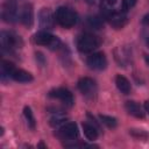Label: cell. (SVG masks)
I'll list each match as a JSON object with an SVG mask.
<instances>
[{"instance_id": "15", "label": "cell", "mask_w": 149, "mask_h": 149, "mask_svg": "<svg viewBox=\"0 0 149 149\" xmlns=\"http://www.w3.org/2000/svg\"><path fill=\"white\" fill-rule=\"evenodd\" d=\"M115 85L118 87V90L123 93V94H129L130 91H132V86H130V83L129 80L125 77V76H121V74H118L115 77Z\"/></svg>"}, {"instance_id": "14", "label": "cell", "mask_w": 149, "mask_h": 149, "mask_svg": "<svg viewBox=\"0 0 149 149\" xmlns=\"http://www.w3.org/2000/svg\"><path fill=\"white\" fill-rule=\"evenodd\" d=\"M10 78L15 81H19V83H29L33 80L31 73H29L22 69H16V68L10 73Z\"/></svg>"}, {"instance_id": "23", "label": "cell", "mask_w": 149, "mask_h": 149, "mask_svg": "<svg viewBox=\"0 0 149 149\" xmlns=\"http://www.w3.org/2000/svg\"><path fill=\"white\" fill-rule=\"evenodd\" d=\"M137 0H128V3H129V7H134L136 5Z\"/></svg>"}, {"instance_id": "9", "label": "cell", "mask_w": 149, "mask_h": 149, "mask_svg": "<svg viewBox=\"0 0 149 149\" xmlns=\"http://www.w3.org/2000/svg\"><path fill=\"white\" fill-rule=\"evenodd\" d=\"M55 16L52 14V12L50 10V8L43 7L41 8V10L38 12V23L40 27L43 30H48V29H52L54 23H55Z\"/></svg>"}, {"instance_id": "1", "label": "cell", "mask_w": 149, "mask_h": 149, "mask_svg": "<svg viewBox=\"0 0 149 149\" xmlns=\"http://www.w3.org/2000/svg\"><path fill=\"white\" fill-rule=\"evenodd\" d=\"M55 19L59 26L63 28H71L77 23V14L69 7L61 6L56 9Z\"/></svg>"}, {"instance_id": "8", "label": "cell", "mask_w": 149, "mask_h": 149, "mask_svg": "<svg viewBox=\"0 0 149 149\" xmlns=\"http://www.w3.org/2000/svg\"><path fill=\"white\" fill-rule=\"evenodd\" d=\"M49 97L54 98V99H58L65 106H69V107H71L73 105V102H74L72 93L68 88H64V87H58V88L51 90L49 92Z\"/></svg>"}, {"instance_id": "18", "label": "cell", "mask_w": 149, "mask_h": 149, "mask_svg": "<svg viewBox=\"0 0 149 149\" xmlns=\"http://www.w3.org/2000/svg\"><path fill=\"white\" fill-rule=\"evenodd\" d=\"M87 24L93 29H100V28H102V20H101V17H99L97 15L88 16L87 17Z\"/></svg>"}, {"instance_id": "2", "label": "cell", "mask_w": 149, "mask_h": 149, "mask_svg": "<svg viewBox=\"0 0 149 149\" xmlns=\"http://www.w3.org/2000/svg\"><path fill=\"white\" fill-rule=\"evenodd\" d=\"M34 42L38 45H44V47H48L49 49L51 50H56L61 47V40L55 36V35H51L50 33L48 31H38L34 35Z\"/></svg>"}, {"instance_id": "4", "label": "cell", "mask_w": 149, "mask_h": 149, "mask_svg": "<svg viewBox=\"0 0 149 149\" xmlns=\"http://www.w3.org/2000/svg\"><path fill=\"white\" fill-rule=\"evenodd\" d=\"M22 40L19 35H16L13 31L3 30L1 33V47L2 50H7L8 52H12L14 49L21 48Z\"/></svg>"}, {"instance_id": "3", "label": "cell", "mask_w": 149, "mask_h": 149, "mask_svg": "<svg viewBox=\"0 0 149 149\" xmlns=\"http://www.w3.org/2000/svg\"><path fill=\"white\" fill-rule=\"evenodd\" d=\"M57 136L62 140L65 141L64 144H68L70 142L77 141L78 136H79V129L78 126L74 122H68L64 123L57 132Z\"/></svg>"}, {"instance_id": "10", "label": "cell", "mask_w": 149, "mask_h": 149, "mask_svg": "<svg viewBox=\"0 0 149 149\" xmlns=\"http://www.w3.org/2000/svg\"><path fill=\"white\" fill-rule=\"evenodd\" d=\"M86 64L88 65L90 69L93 70H104L107 66V58L104 52H94L91 56L87 57Z\"/></svg>"}, {"instance_id": "6", "label": "cell", "mask_w": 149, "mask_h": 149, "mask_svg": "<svg viewBox=\"0 0 149 149\" xmlns=\"http://www.w3.org/2000/svg\"><path fill=\"white\" fill-rule=\"evenodd\" d=\"M78 90L86 98H93L97 93V84L90 77H83L78 80Z\"/></svg>"}, {"instance_id": "27", "label": "cell", "mask_w": 149, "mask_h": 149, "mask_svg": "<svg viewBox=\"0 0 149 149\" xmlns=\"http://www.w3.org/2000/svg\"><path fill=\"white\" fill-rule=\"evenodd\" d=\"M148 44H149V40H148Z\"/></svg>"}, {"instance_id": "11", "label": "cell", "mask_w": 149, "mask_h": 149, "mask_svg": "<svg viewBox=\"0 0 149 149\" xmlns=\"http://www.w3.org/2000/svg\"><path fill=\"white\" fill-rule=\"evenodd\" d=\"M20 21L26 28H31L34 24V10L31 3L27 2L21 7L20 10Z\"/></svg>"}, {"instance_id": "25", "label": "cell", "mask_w": 149, "mask_h": 149, "mask_svg": "<svg viewBox=\"0 0 149 149\" xmlns=\"http://www.w3.org/2000/svg\"><path fill=\"white\" fill-rule=\"evenodd\" d=\"M116 2V0H107V3L108 5H114Z\"/></svg>"}, {"instance_id": "7", "label": "cell", "mask_w": 149, "mask_h": 149, "mask_svg": "<svg viewBox=\"0 0 149 149\" xmlns=\"http://www.w3.org/2000/svg\"><path fill=\"white\" fill-rule=\"evenodd\" d=\"M17 14V5L14 0H7L2 5L1 9V17L5 22L7 23H13L15 22Z\"/></svg>"}, {"instance_id": "24", "label": "cell", "mask_w": 149, "mask_h": 149, "mask_svg": "<svg viewBox=\"0 0 149 149\" xmlns=\"http://www.w3.org/2000/svg\"><path fill=\"white\" fill-rule=\"evenodd\" d=\"M143 22H144V23H149V15H147V16L143 19Z\"/></svg>"}, {"instance_id": "13", "label": "cell", "mask_w": 149, "mask_h": 149, "mask_svg": "<svg viewBox=\"0 0 149 149\" xmlns=\"http://www.w3.org/2000/svg\"><path fill=\"white\" fill-rule=\"evenodd\" d=\"M125 108L128 112V114H130V115H133L135 118H140V119H143L144 118V112H143L142 107L136 101H133V100L126 101Z\"/></svg>"}, {"instance_id": "21", "label": "cell", "mask_w": 149, "mask_h": 149, "mask_svg": "<svg viewBox=\"0 0 149 149\" xmlns=\"http://www.w3.org/2000/svg\"><path fill=\"white\" fill-rule=\"evenodd\" d=\"M35 56H36V61L43 66L44 64H45V58H44V56H43V54L42 52H40V51H37L36 54H35Z\"/></svg>"}, {"instance_id": "20", "label": "cell", "mask_w": 149, "mask_h": 149, "mask_svg": "<svg viewBox=\"0 0 149 149\" xmlns=\"http://www.w3.org/2000/svg\"><path fill=\"white\" fill-rule=\"evenodd\" d=\"M65 120V116L62 114V112H56L54 114V116L50 118V125L51 126H58L61 123H63Z\"/></svg>"}, {"instance_id": "26", "label": "cell", "mask_w": 149, "mask_h": 149, "mask_svg": "<svg viewBox=\"0 0 149 149\" xmlns=\"http://www.w3.org/2000/svg\"><path fill=\"white\" fill-rule=\"evenodd\" d=\"M144 61H146V63L149 65V56H148V55H146V56H144Z\"/></svg>"}, {"instance_id": "19", "label": "cell", "mask_w": 149, "mask_h": 149, "mask_svg": "<svg viewBox=\"0 0 149 149\" xmlns=\"http://www.w3.org/2000/svg\"><path fill=\"white\" fill-rule=\"evenodd\" d=\"M99 118H100L101 122H102L104 125H106L107 127H109V128H114V127H116V125H118V121H116V119H115L114 116L100 114Z\"/></svg>"}, {"instance_id": "5", "label": "cell", "mask_w": 149, "mask_h": 149, "mask_svg": "<svg viewBox=\"0 0 149 149\" xmlns=\"http://www.w3.org/2000/svg\"><path fill=\"white\" fill-rule=\"evenodd\" d=\"M99 38L92 34H83L77 40V49L80 52H91L99 47Z\"/></svg>"}, {"instance_id": "16", "label": "cell", "mask_w": 149, "mask_h": 149, "mask_svg": "<svg viewBox=\"0 0 149 149\" xmlns=\"http://www.w3.org/2000/svg\"><path fill=\"white\" fill-rule=\"evenodd\" d=\"M81 127H83V130H84V135L86 136L87 140L90 141H94L97 140L98 137V129L97 127L87 123V122H83L81 123Z\"/></svg>"}, {"instance_id": "22", "label": "cell", "mask_w": 149, "mask_h": 149, "mask_svg": "<svg viewBox=\"0 0 149 149\" xmlns=\"http://www.w3.org/2000/svg\"><path fill=\"white\" fill-rule=\"evenodd\" d=\"M144 109H146V112L149 114V100L144 101Z\"/></svg>"}, {"instance_id": "17", "label": "cell", "mask_w": 149, "mask_h": 149, "mask_svg": "<svg viewBox=\"0 0 149 149\" xmlns=\"http://www.w3.org/2000/svg\"><path fill=\"white\" fill-rule=\"evenodd\" d=\"M23 115L26 118V121L28 123V126L31 128V129H35V126H36V121H35V118H34V114L31 112V108L29 106H24L23 108Z\"/></svg>"}, {"instance_id": "12", "label": "cell", "mask_w": 149, "mask_h": 149, "mask_svg": "<svg viewBox=\"0 0 149 149\" xmlns=\"http://www.w3.org/2000/svg\"><path fill=\"white\" fill-rule=\"evenodd\" d=\"M106 17H107L109 24L112 27H114L115 29H120L127 23V17L123 12H112V13L107 14Z\"/></svg>"}]
</instances>
